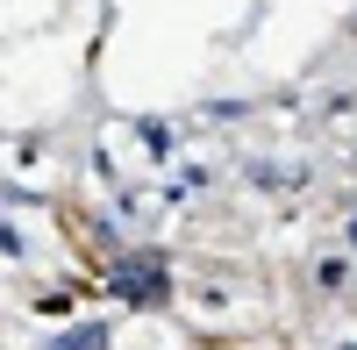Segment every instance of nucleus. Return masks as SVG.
Returning <instances> with one entry per match:
<instances>
[{
    "instance_id": "1",
    "label": "nucleus",
    "mask_w": 357,
    "mask_h": 350,
    "mask_svg": "<svg viewBox=\"0 0 357 350\" xmlns=\"http://www.w3.org/2000/svg\"><path fill=\"white\" fill-rule=\"evenodd\" d=\"M350 236H357V229H350Z\"/></svg>"
}]
</instances>
